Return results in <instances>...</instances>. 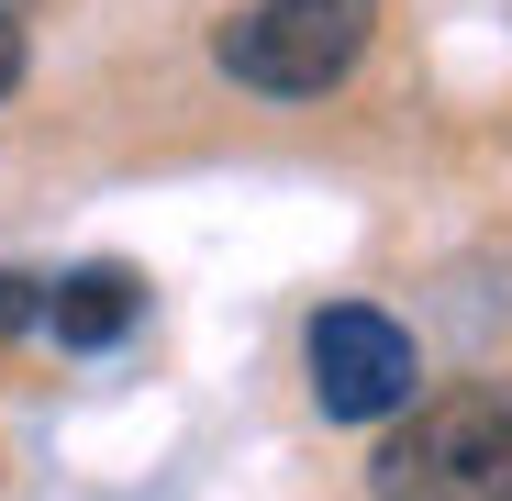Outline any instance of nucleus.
Returning a JSON list of instances; mask_svg holds the SVG:
<instances>
[{"instance_id": "nucleus-2", "label": "nucleus", "mask_w": 512, "mask_h": 501, "mask_svg": "<svg viewBox=\"0 0 512 501\" xmlns=\"http://www.w3.org/2000/svg\"><path fill=\"white\" fill-rule=\"evenodd\" d=\"M368 34H379V0H245V12H223L212 56L256 101H323L357 78Z\"/></svg>"}, {"instance_id": "nucleus-6", "label": "nucleus", "mask_w": 512, "mask_h": 501, "mask_svg": "<svg viewBox=\"0 0 512 501\" xmlns=\"http://www.w3.org/2000/svg\"><path fill=\"white\" fill-rule=\"evenodd\" d=\"M12 78H23V12L0 0V101H12Z\"/></svg>"}, {"instance_id": "nucleus-1", "label": "nucleus", "mask_w": 512, "mask_h": 501, "mask_svg": "<svg viewBox=\"0 0 512 501\" xmlns=\"http://www.w3.org/2000/svg\"><path fill=\"white\" fill-rule=\"evenodd\" d=\"M368 501H512V379L412 401L368 457Z\"/></svg>"}, {"instance_id": "nucleus-7", "label": "nucleus", "mask_w": 512, "mask_h": 501, "mask_svg": "<svg viewBox=\"0 0 512 501\" xmlns=\"http://www.w3.org/2000/svg\"><path fill=\"white\" fill-rule=\"evenodd\" d=\"M12 12H23V0H12Z\"/></svg>"}, {"instance_id": "nucleus-4", "label": "nucleus", "mask_w": 512, "mask_h": 501, "mask_svg": "<svg viewBox=\"0 0 512 501\" xmlns=\"http://www.w3.org/2000/svg\"><path fill=\"white\" fill-rule=\"evenodd\" d=\"M134 312H145V279L134 268H67L56 290H45V334H56V346H78V357H101V346H123V334H134Z\"/></svg>"}, {"instance_id": "nucleus-5", "label": "nucleus", "mask_w": 512, "mask_h": 501, "mask_svg": "<svg viewBox=\"0 0 512 501\" xmlns=\"http://www.w3.org/2000/svg\"><path fill=\"white\" fill-rule=\"evenodd\" d=\"M45 290H56V279H23V268H0V346L45 323Z\"/></svg>"}, {"instance_id": "nucleus-3", "label": "nucleus", "mask_w": 512, "mask_h": 501, "mask_svg": "<svg viewBox=\"0 0 512 501\" xmlns=\"http://www.w3.org/2000/svg\"><path fill=\"white\" fill-rule=\"evenodd\" d=\"M301 368H312L323 424H401L423 401V346L379 301H323L312 334H301Z\"/></svg>"}]
</instances>
